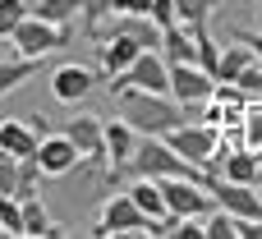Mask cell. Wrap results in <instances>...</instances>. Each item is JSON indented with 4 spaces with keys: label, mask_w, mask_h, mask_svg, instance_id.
<instances>
[{
    "label": "cell",
    "mask_w": 262,
    "mask_h": 239,
    "mask_svg": "<svg viewBox=\"0 0 262 239\" xmlns=\"http://www.w3.org/2000/svg\"><path fill=\"white\" fill-rule=\"evenodd\" d=\"M115 97H120V120H124L134 134H152V138H161L166 129L184 124V106H180L170 92L124 88V92H115Z\"/></svg>",
    "instance_id": "obj_1"
},
{
    "label": "cell",
    "mask_w": 262,
    "mask_h": 239,
    "mask_svg": "<svg viewBox=\"0 0 262 239\" xmlns=\"http://www.w3.org/2000/svg\"><path fill=\"white\" fill-rule=\"evenodd\" d=\"M124 170H129L134 180H175V175H184V180H203V184L212 189V175H207L203 166L184 161L166 138H152V134H138V147H134V157H129Z\"/></svg>",
    "instance_id": "obj_2"
},
{
    "label": "cell",
    "mask_w": 262,
    "mask_h": 239,
    "mask_svg": "<svg viewBox=\"0 0 262 239\" xmlns=\"http://www.w3.org/2000/svg\"><path fill=\"white\" fill-rule=\"evenodd\" d=\"M184 161H193V166H203L212 180L221 175V157H216V143H221V129L216 124H203V120H184V124H175V129H166L161 134Z\"/></svg>",
    "instance_id": "obj_3"
},
{
    "label": "cell",
    "mask_w": 262,
    "mask_h": 239,
    "mask_svg": "<svg viewBox=\"0 0 262 239\" xmlns=\"http://www.w3.org/2000/svg\"><path fill=\"white\" fill-rule=\"evenodd\" d=\"M124 88H143V92H170V64L161 51H138L134 64L124 74L111 78V92H124Z\"/></svg>",
    "instance_id": "obj_4"
},
{
    "label": "cell",
    "mask_w": 262,
    "mask_h": 239,
    "mask_svg": "<svg viewBox=\"0 0 262 239\" xmlns=\"http://www.w3.org/2000/svg\"><path fill=\"white\" fill-rule=\"evenodd\" d=\"M69 32H74V28H60V23H46V18L28 14V18L9 32V41H14V51H18V55L41 60V55H51L55 46H64V41H69Z\"/></svg>",
    "instance_id": "obj_5"
},
{
    "label": "cell",
    "mask_w": 262,
    "mask_h": 239,
    "mask_svg": "<svg viewBox=\"0 0 262 239\" xmlns=\"http://www.w3.org/2000/svg\"><path fill=\"white\" fill-rule=\"evenodd\" d=\"M161 193H166V212L170 216H207L212 207H216V198H212V189L203 184V180H184V175H175V180H161Z\"/></svg>",
    "instance_id": "obj_6"
},
{
    "label": "cell",
    "mask_w": 262,
    "mask_h": 239,
    "mask_svg": "<svg viewBox=\"0 0 262 239\" xmlns=\"http://www.w3.org/2000/svg\"><path fill=\"white\" fill-rule=\"evenodd\" d=\"M92 235H152V221L138 212V203L129 193H111L101 207V221L92 226Z\"/></svg>",
    "instance_id": "obj_7"
},
{
    "label": "cell",
    "mask_w": 262,
    "mask_h": 239,
    "mask_svg": "<svg viewBox=\"0 0 262 239\" xmlns=\"http://www.w3.org/2000/svg\"><path fill=\"white\" fill-rule=\"evenodd\" d=\"M64 138L78 147L83 161L106 166V120H101V115H74V120L64 124ZM106 180H111V175H106Z\"/></svg>",
    "instance_id": "obj_8"
},
{
    "label": "cell",
    "mask_w": 262,
    "mask_h": 239,
    "mask_svg": "<svg viewBox=\"0 0 262 239\" xmlns=\"http://www.w3.org/2000/svg\"><path fill=\"white\" fill-rule=\"evenodd\" d=\"M212 198L230 216H253V221H262V189L258 184H235V180H221L216 175L212 180Z\"/></svg>",
    "instance_id": "obj_9"
},
{
    "label": "cell",
    "mask_w": 262,
    "mask_h": 239,
    "mask_svg": "<svg viewBox=\"0 0 262 239\" xmlns=\"http://www.w3.org/2000/svg\"><path fill=\"white\" fill-rule=\"evenodd\" d=\"M216 92V78L203 64H170V97L180 106H203Z\"/></svg>",
    "instance_id": "obj_10"
},
{
    "label": "cell",
    "mask_w": 262,
    "mask_h": 239,
    "mask_svg": "<svg viewBox=\"0 0 262 239\" xmlns=\"http://www.w3.org/2000/svg\"><path fill=\"white\" fill-rule=\"evenodd\" d=\"M37 166H41V175H74L78 166H83V157H78V147L64 138V134H46L41 143H37Z\"/></svg>",
    "instance_id": "obj_11"
},
{
    "label": "cell",
    "mask_w": 262,
    "mask_h": 239,
    "mask_svg": "<svg viewBox=\"0 0 262 239\" xmlns=\"http://www.w3.org/2000/svg\"><path fill=\"white\" fill-rule=\"evenodd\" d=\"M97 88V69H88V64H60L55 74H51V97L55 101H64V106H74V101H83L88 92Z\"/></svg>",
    "instance_id": "obj_12"
},
{
    "label": "cell",
    "mask_w": 262,
    "mask_h": 239,
    "mask_svg": "<svg viewBox=\"0 0 262 239\" xmlns=\"http://www.w3.org/2000/svg\"><path fill=\"white\" fill-rule=\"evenodd\" d=\"M134 147H138V134L115 115V120H106V175L115 180V175H124V166H129V157H134Z\"/></svg>",
    "instance_id": "obj_13"
},
{
    "label": "cell",
    "mask_w": 262,
    "mask_h": 239,
    "mask_svg": "<svg viewBox=\"0 0 262 239\" xmlns=\"http://www.w3.org/2000/svg\"><path fill=\"white\" fill-rule=\"evenodd\" d=\"M138 51H143V46H138L129 32H106V37H101V74H106V78L124 74Z\"/></svg>",
    "instance_id": "obj_14"
},
{
    "label": "cell",
    "mask_w": 262,
    "mask_h": 239,
    "mask_svg": "<svg viewBox=\"0 0 262 239\" xmlns=\"http://www.w3.org/2000/svg\"><path fill=\"white\" fill-rule=\"evenodd\" d=\"M37 143H41V134H37L28 120H5V115H0V147H5L9 157H32Z\"/></svg>",
    "instance_id": "obj_15"
},
{
    "label": "cell",
    "mask_w": 262,
    "mask_h": 239,
    "mask_svg": "<svg viewBox=\"0 0 262 239\" xmlns=\"http://www.w3.org/2000/svg\"><path fill=\"white\" fill-rule=\"evenodd\" d=\"M124 193L138 203V212H143L147 221H161V216H170V212H166V193H161V180H134Z\"/></svg>",
    "instance_id": "obj_16"
},
{
    "label": "cell",
    "mask_w": 262,
    "mask_h": 239,
    "mask_svg": "<svg viewBox=\"0 0 262 239\" xmlns=\"http://www.w3.org/2000/svg\"><path fill=\"white\" fill-rule=\"evenodd\" d=\"M111 32H129L143 51H161V28H157L147 14H120V23H115ZM101 37H106V32H101Z\"/></svg>",
    "instance_id": "obj_17"
},
{
    "label": "cell",
    "mask_w": 262,
    "mask_h": 239,
    "mask_svg": "<svg viewBox=\"0 0 262 239\" xmlns=\"http://www.w3.org/2000/svg\"><path fill=\"white\" fill-rule=\"evenodd\" d=\"M221 180L253 184V180H258V152H253V147H230L226 161H221Z\"/></svg>",
    "instance_id": "obj_18"
},
{
    "label": "cell",
    "mask_w": 262,
    "mask_h": 239,
    "mask_svg": "<svg viewBox=\"0 0 262 239\" xmlns=\"http://www.w3.org/2000/svg\"><path fill=\"white\" fill-rule=\"evenodd\" d=\"M37 64H41V60H32V55H5V60H0V97L14 92V88H23V83L37 74Z\"/></svg>",
    "instance_id": "obj_19"
},
{
    "label": "cell",
    "mask_w": 262,
    "mask_h": 239,
    "mask_svg": "<svg viewBox=\"0 0 262 239\" xmlns=\"http://www.w3.org/2000/svg\"><path fill=\"white\" fill-rule=\"evenodd\" d=\"M244 64H253V51H249V41L235 37V46H226L221 60H216V83H235L244 74Z\"/></svg>",
    "instance_id": "obj_20"
},
{
    "label": "cell",
    "mask_w": 262,
    "mask_h": 239,
    "mask_svg": "<svg viewBox=\"0 0 262 239\" xmlns=\"http://www.w3.org/2000/svg\"><path fill=\"white\" fill-rule=\"evenodd\" d=\"M28 14H37V18H46V23H60V28H74L78 0H28Z\"/></svg>",
    "instance_id": "obj_21"
},
{
    "label": "cell",
    "mask_w": 262,
    "mask_h": 239,
    "mask_svg": "<svg viewBox=\"0 0 262 239\" xmlns=\"http://www.w3.org/2000/svg\"><path fill=\"white\" fill-rule=\"evenodd\" d=\"M18 216H23V235H32V239H41V235H46V226H51L41 198H18Z\"/></svg>",
    "instance_id": "obj_22"
},
{
    "label": "cell",
    "mask_w": 262,
    "mask_h": 239,
    "mask_svg": "<svg viewBox=\"0 0 262 239\" xmlns=\"http://www.w3.org/2000/svg\"><path fill=\"white\" fill-rule=\"evenodd\" d=\"M239 138H244V147L262 152V101H258V97H249V106H244V120H239Z\"/></svg>",
    "instance_id": "obj_23"
},
{
    "label": "cell",
    "mask_w": 262,
    "mask_h": 239,
    "mask_svg": "<svg viewBox=\"0 0 262 239\" xmlns=\"http://www.w3.org/2000/svg\"><path fill=\"white\" fill-rule=\"evenodd\" d=\"M37 189H41L37 157H18V189H14V198H37Z\"/></svg>",
    "instance_id": "obj_24"
},
{
    "label": "cell",
    "mask_w": 262,
    "mask_h": 239,
    "mask_svg": "<svg viewBox=\"0 0 262 239\" xmlns=\"http://www.w3.org/2000/svg\"><path fill=\"white\" fill-rule=\"evenodd\" d=\"M216 5L221 0H175V18L180 23H207Z\"/></svg>",
    "instance_id": "obj_25"
},
{
    "label": "cell",
    "mask_w": 262,
    "mask_h": 239,
    "mask_svg": "<svg viewBox=\"0 0 262 239\" xmlns=\"http://www.w3.org/2000/svg\"><path fill=\"white\" fill-rule=\"evenodd\" d=\"M78 14H83V28L92 37H101V18L111 14V0H78Z\"/></svg>",
    "instance_id": "obj_26"
},
{
    "label": "cell",
    "mask_w": 262,
    "mask_h": 239,
    "mask_svg": "<svg viewBox=\"0 0 262 239\" xmlns=\"http://www.w3.org/2000/svg\"><path fill=\"white\" fill-rule=\"evenodd\" d=\"M28 18V0H0V37L9 41V32Z\"/></svg>",
    "instance_id": "obj_27"
},
{
    "label": "cell",
    "mask_w": 262,
    "mask_h": 239,
    "mask_svg": "<svg viewBox=\"0 0 262 239\" xmlns=\"http://www.w3.org/2000/svg\"><path fill=\"white\" fill-rule=\"evenodd\" d=\"M0 235H23V216H18V198L0 193Z\"/></svg>",
    "instance_id": "obj_28"
},
{
    "label": "cell",
    "mask_w": 262,
    "mask_h": 239,
    "mask_svg": "<svg viewBox=\"0 0 262 239\" xmlns=\"http://www.w3.org/2000/svg\"><path fill=\"white\" fill-rule=\"evenodd\" d=\"M147 18L166 32V28H175L180 18H175V0H147Z\"/></svg>",
    "instance_id": "obj_29"
},
{
    "label": "cell",
    "mask_w": 262,
    "mask_h": 239,
    "mask_svg": "<svg viewBox=\"0 0 262 239\" xmlns=\"http://www.w3.org/2000/svg\"><path fill=\"white\" fill-rule=\"evenodd\" d=\"M14 189H18V157L0 152V193H9V198H14Z\"/></svg>",
    "instance_id": "obj_30"
},
{
    "label": "cell",
    "mask_w": 262,
    "mask_h": 239,
    "mask_svg": "<svg viewBox=\"0 0 262 239\" xmlns=\"http://www.w3.org/2000/svg\"><path fill=\"white\" fill-rule=\"evenodd\" d=\"M249 97H262V60H253V64H244V74L235 78Z\"/></svg>",
    "instance_id": "obj_31"
},
{
    "label": "cell",
    "mask_w": 262,
    "mask_h": 239,
    "mask_svg": "<svg viewBox=\"0 0 262 239\" xmlns=\"http://www.w3.org/2000/svg\"><path fill=\"white\" fill-rule=\"evenodd\" d=\"M111 14H147V0H111Z\"/></svg>",
    "instance_id": "obj_32"
},
{
    "label": "cell",
    "mask_w": 262,
    "mask_h": 239,
    "mask_svg": "<svg viewBox=\"0 0 262 239\" xmlns=\"http://www.w3.org/2000/svg\"><path fill=\"white\" fill-rule=\"evenodd\" d=\"M239 41H249V51H253V60H262V32H235Z\"/></svg>",
    "instance_id": "obj_33"
},
{
    "label": "cell",
    "mask_w": 262,
    "mask_h": 239,
    "mask_svg": "<svg viewBox=\"0 0 262 239\" xmlns=\"http://www.w3.org/2000/svg\"><path fill=\"white\" fill-rule=\"evenodd\" d=\"M253 184H258V189H262V152H258V180H253Z\"/></svg>",
    "instance_id": "obj_34"
},
{
    "label": "cell",
    "mask_w": 262,
    "mask_h": 239,
    "mask_svg": "<svg viewBox=\"0 0 262 239\" xmlns=\"http://www.w3.org/2000/svg\"><path fill=\"white\" fill-rule=\"evenodd\" d=\"M258 5H262V0H258Z\"/></svg>",
    "instance_id": "obj_35"
}]
</instances>
